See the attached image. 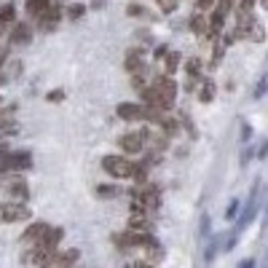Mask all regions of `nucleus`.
Masks as SVG:
<instances>
[{
	"instance_id": "bb28decb",
	"label": "nucleus",
	"mask_w": 268,
	"mask_h": 268,
	"mask_svg": "<svg viewBox=\"0 0 268 268\" xmlns=\"http://www.w3.org/2000/svg\"><path fill=\"white\" fill-rule=\"evenodd\" d=\"M132 177H134V180L142 185V182H145V177H148V164H134V172H132Z\"/></svg>"
},
{
	"instance_id": "9b49d317",
	"label": "nucleus",
	"mask_w": 268,
	"mask_h": 268,
	"mask_svg": "<svg viewBox=\"0 0 268 268\" xmlns=\"http://www.w3.org/2000/svg\"><path fill=\"white\" fill-rule=\"evenodd\" d=\"M118 145L123 148V153H140L142 150V137L140 134H123L118 140Z\"/></svg>"
},
{
	"instance_id": "7ed1b4c3",
	"label": "nucleus",
	"mask_w": 268,
	"mask_h": 268,
	"mask_svg": "<svg viewBox=\"0 0 268 268\" xmlns=\"http://www.w3.org/2000/svg\"><path fill=\"white\" fill-rule=\"evenodd\" d=\"M153 89L161 94V100L166 105H174V94H177V83L172 81V75H161L153 81Z\"/></svg>"
},
{
	"instance_id": "a19ab883",
	"label": "nucleus",
	"mask_w": 268,
	"mask_h": 268,
	"mask_svg": "<svg viewBox=\"0 0 268 268\" xmlns=\"http://www.w3.org/2000/svg\"><path fill=\"white\" fill-rule=\"evenodd\" d=\"M185 129L191 132V137H196V129H193V123H191V118H185Z\"/></svg>"
},
{
	"instance_id": "3c124183",
	"label": "nucleus",
	"mask_w": 268,
	"mask_h": 268,
	"mask_svg": "<svg viewBox=\"0 0 268 268\" xmlns=\"http://www.w3.org/2000/svg\"><path fill=\"white\" fill-rule=\"evenodd\" d=\"M70 268H73V266H70Z\"/></svg>"
},
{
	"instance_id": "6ab92c4d",
	"label": "nucleus",
	"mask_w": 268,
	"mask_h": 268,
	"mask_svg": "<svg viewBox=\"0 0 268 268\" xmlns=\"http://www.w3.org/2000/svg\"><path fill=\"white\" fill-rule=\"evenodd\" d=\"M191 30L199 32V35H204V32L209 30V19H207L204 14H196V16L191 19Z\"/></svg>"
},
{
	"instance_id": "2eb2a0df",
	"label": "nucleus",
	"mask_w": 268,
	"mask_h": 268,
	"mask_svg": "<svg viewBox=\"0 0 268 268\" xmlns=\"http://www.w3.org/2000/svg\"><path fill=\"white\" fill-rule=\"evenodd\" d=\"M16 22V5L14 3H5L3 8H0V30H5L8 24Z\"/></svg>"
},
{
	"instance_id": "1a4fd4ad",
	"label": "nucleus",
	"mask_w": 268,
	"mask_h": 268,
	"mask_svg": "<svg viewBox=\"0 0 268 268\" xmlns=\"http://www.w3.org/2000/svg\"><path fill=\"white\" fill-rule=\"evenodd\" d=\"M30 38H32V27L27 22H14V30H11V43H19V46H24V43H30Z\"/></svg>"
},
{
	"instance_id": "f03ea898",
	"label": "nucleus",
	"mask_w": 268,
	"mask_h": 268,
	"mask_svg": "<svg viewBox=\"0 0 268 268\" xmlns=\"http://www.w3.org/2000/svg\"><path fill=\"white\" fill-rule=\"evenodd\" d=\"M19 220H30V209L22 201H5L0 204V223H19Z\"/></svg>"
},
{
	"instance_id": "c9c22d12",
	"label": "nucleus",
	"mask_w": 268,
	"mask_h": 268,
	"mask_svg": "<svg viewBox=\"0 0 268 268\" xmlns=\"http://www.w3.org/2000/svg\"><path fill=\"white\" fill-rule=\"evenodd\" d=\"M233 5V0H220V8L217 11H223V14H228V8Z\"/></svg>"
},
{
	"instance_id": "4be33fe9",
	"label": "nucleus",
	"mask_w": 268,
	"mask_h": 268,
	"mask_svg": "<svg viewBox=\"0 0 268 268\" xmlns=\"http://www.w3.org/2000/svg\"><path fill=\"white\" fill-rule=\"evenodd\" d=\"M223 24H225V14H223V11H214L212 19H209V30L217 32V30H223Z\"/></svg>"
},
{
	"instance_id": "37998d69",
	"label": "nucleus",
	"mask_w": 268,
	"mask_h": 268,
	"mask_svg": "<svg viewBox=\"0 0 268 268\" xmlns=\"http://www.w3.org/2000/svg\"><path fill=\"white\" fill-rule=\"evenodd\" d=\"M252 3H255V0H241V8L250 11V8H252Z\"/></svg>"
},
{
	"instance_id": "cd10ccee",
	"label": "nucleus",
	"mask_w": 268,
	"mask_h": 268,
	"mask_svg": "<svg viewBox=\"0 0 268 268\" xmlns=\"http://www.w3.org/2000/svg\"><path fill=\"white\" fill-rule=\"evenodd\" d=\"M83 14H86V5H83V3H73V5L67 8V16H70V19H81Z\"/></svg>"
},
{
	"instance_id": "e433bc0d",
	"label": "nucleus",
	"mask_w": 268,
	"mask_h": 268,
	"mask_svg": "<svg viewBox=\"0 0 268 268\" xmlns=\"http://www.w3.org/2000/svg\"><path fill=\"white\" fill-rule=\"evenodd\" d=\"M185 91H196V75H191L185 81Z\"/></svg>"
},
{
	"instance_id": "58836bf2",
	"label": "nucleus",
	"mask_w": 268,
	"mask_h": 268,
	"mask_svg": "<svg viewBox=\"0 0 268 268\" xmlns=\"http://www.w3.org/2000/svg\"><path fill=\"white\" fill-rule=\"evenodd\" d=\"M212 3H214V0H199V8L207 11V8H212Z\"/></svg>"
},
{
	"instance_id": "393cba45",
	"label": "nucleus",
	"mask_w": 268,
	"mask_h": 268,
	"mask_svg": "<svg viewBox=\"0 0 268 268\" xmlns=\"http://www.w3.org/2000/svg\"><path fill=\"white\" fill-rule=\"evenodd\" d=\"M97 196H100V199H115V196H118V188L115 185H100L97 188Z\"/></svg>"
},
{
	"instance_id": "72a5a7b5",
	"label": "nucleus",
	"mask_w": 268,
	"mask_h": 268,
	"mask_svg": "<svg viewBox=\"0 0 268 268\" xmlns=\"http://www.w3.org/2000/svg\"><path fill=\"white\" fill-rule=\"evenodd\" d=\"M209 233V217L204 214V217H201V236H207Z\"/></svg>"
},
{
	"instance_id": "5701e85b",
	"label": "nucleus",
	"mask_w": 268,
	"mask_h": 268,
	"mask_svg": "<svg viewBox=\"0 0 268 268\" xmlns=\"http://www.w3.org/2000/svg\"><path fill=\"white\" fill-rule=\"evenodd\" d=\"M148 260L150 263H161V260H164V250H161L159 244H150L148 247Z\"/></svg>"
},
{
	"instance_id": "8fccbe9b",
	"label": "nucleus",
	"mask_w": 268,
	"mask_h": 268,
	"mask_svg": "<svg viewBox=\"0 0 268 268\" xmlns=\"http://www.w3.org/2000/svg\"><path fill=\"white\" fill-rule=\"evenodd\" d=\"M0 105H3V100H0Z\"/></svg>"
},
{
	"instance_id": "6e6552de",
	"label": "nucleus",
	"mask_w": 268,
	"mask_h": 268,
	"mask_svg": "<svg viewBox=\"0 0 268 268\" xmlns=\"http://www.w3.org/2000/svg\"><path fill=\"white\" fill-rule=\"evenodd\" d=\"M142 105H137V102H121L118 105V115L123 121H142Z\"/></svg>"
},
{
	"instance_id": "a211bd4d",
	"label": "nucleus",
	"mask_w": 268,
	"mask_h": 268,
	"mask_svg": "<svg viewBox=\"0 0 268 268\" xmlns=\"http://www.w3.org/2000/svg\"><path fill=\"white\" fill-rule=\"evenodd\" d=\"M161 132H164V137H174L180 132V121H174V118H161Z\"/></svg>"
},
{
	"instance_id": "f8f14e48",
	"label": "nucleus",
	"mask_w": 268,
	"mask_h": 268,
	"mask_svg": "<svg viewBox=\"0 0 268 268\" xmlns=\"http://www.w3.org/2000/svg\"><path fill=\"white\" fill-rule=\"evenodd\" d=\"M78 258H81L78 250H64V252H59L54 258V268H70V266L78 263Z\"/></svg>"
},
{
	"instance_id": "4c0bfd02",
	"label": "nucleus",
	"mask_w": 268,
	"mask_h": 268,
	"mask_svg": "<svg viewBox=\"0 0 268 268\" xmlns=\"http://www.w3.org/2000/svg\"><path fill=\"white\" fill-rule=\"evenodd\" d=\"M166 56V46H159V49H156V59H164Z\"/></svg>"
},
{
	"instance_id": "473e14b6",
	"label": "nucleus",
	"mask_w": 268,
	"mask_h": 268,
	"mask_svg": "<svg viewBox=\"0 0 268 268\" xmlns=\"http://www.w3.org/2000/svg\"><path fill=\"white\" fill-rule=\"evenodd\" d=\"M46 100H49V102H62L64 100V91L62 89H54V91H49V94H46Z\"/></svg>"
},
{
	"instance_id": "423d86ee",
	"label": "nucleus",
	"mask_w": 268,
	"mask_h": 268,
	"mask_svg": "<svg viewBox=\"0 0 268 268\" xmlns=\"http://www.w3.org/2000/svg\"><path fill=\"white\" fill-rule=\"evenodd\" d=\"M54 258H56V252L51 250V247H38L35 252H32V266L35 268H51L54 266Z\"/></svg>"
},
{
	"instance_id": "ea45409f",
	"label": "nucleus",
	"mask_w": 268,
	"mask_h": 268,
	"mask_svg": "<svg viewBox=\"0 0 268 268\" xmlns=\"http://www.w3.org/2000/svg\"><path fill=\"white\" fill-rule=\"evenodd\" d=\"M239 268H255V260H252V258L241 260V263H239Z\"/></svg>"
},
{
	"instance_id": "09e8293b",
	"label": "nucleus",
	"mask_w": 268,
	"mask_h": 268,
	"mask_svg": "<svg viewBox=\"0 0 268 268\" xmlns=\"http://www.w3.org/2000/svg\"><path fill=\"white\" fill-rule=\"evenodd\" d=\"M260 3H263V8H266V11H268V0H260Z\"/></svg>"
},
{
	"instance_id": "79ce46f5",
	"label": "nucleus",
	"mask_w": 268,
	"mask_h": 268,
	"mask_svg": "<svg viewBox=\"0 0 268 268\" xmlns=\"http://www.w3.org/2000/svg\"><path fill=\"white\" fill-rule=\"evenodd\" d=\"M241 137H244V142L250 140V126H247V123H244V126H241Z\"/></svg>"
},
{
	"instance_id": "4468645a",
	"label": "nucleus",
	"mask_w": 268,
	"mask_h": 268,
	"mask_svg": "<svg viewBox=\"0 0 268 268\" xmlns=\"http://www.w3.org/2000/svg\"><path fill=\"white\" fill-rule=\"evenodd\" d=\"M46 231H49V225H46V223L30 225V228H27V233L22 236V241H27V244H30V241H38V244H41V239L46 236Z\"/></svg>"
},
{
	"instance_id": "49530a36",
	"label": "nucleus",
	"mask_w": 268,
	"mask_h": 268,
	"mask_svg": "<svg viewBox=\"0 0 268 268\" xmlns=\"http://www.w3.org/2000/svg\"><path fill=\"white\" fill-rule=\"evenodd\" d=\"M140 268H156L153 263H140Z\"/></svg>"
},
{
	"instance_id": "412c9836",
	"label": "nucleus",
	"mask_w": 268,
	"mask_h": 268,
	"mask_svg": "<svg viewBox=\"0 0 268 268\" xmlns=\"http://www.w3.org/2000/svg\"><path fill=\"white\" fill-rule=\"evenodd\" d=\"M214 91H217V89H214V83H204V86H201V91H199V100L201 102H212L214 100Z\"/></svg>"
},
{
	"instance_id": "de8ad7c7",
	"label": "nucleus",
	"mask_w": 268,
	"mask_h": 268,
	"mask_svg": "<svg viewBox=\"0 0 268 268\" xmlns=\"http://www.w3.org/2000/svg\"><path fill=\"white\" fill-rule=\"evenodd\" d=\"M263 268H268V252H266V258H263Z\"/></svg>"
},
{
	"instance_id": "c756f323",
	"label": "nucleus",
	"mask_w": 268,
	"mask_h": 268,
	"mask_svg": "<svg viewBox=\"0 0 268 268\" xmlns=\"http://www.w3.org/2000/svg\"><path fill=\"white\" fill-rule=\"evenodd\" d=\"M159 5H161V11H166V14H172V11H177L180 0H159Z\"/></svg>"
},
{
	"instance_id": "c85d7f7f",
	"label": "nucleus",
	"mask_w": 268,
	"mask_h": 268,
	"mask_svg": "<svg viewBox=\"0 0 268 268\" xmlns=\"http://www.w3.org/2000/svg\"><path fill=\"white\" fill-rule=\"evenodd\" d=\"M225 217L228 220H236L239 217V199H231V204H228V209H225Z\"/></svg>"
},
{
	"instance_id": "20e7f679",
	"label": "nucleus",
	"mask_w": 268,
	"mask_h": 268,
	"mask_svg": "<svg viewBox=\"0 0 268 268\" xmlns=\"http://www.w3.org/2000/svg\"><path fill=\"white\" fill-rule=\"evenodd\" d=\"M137 199H140V207L142 209H159L161 207V191H159V188H153V185L140 188Z\"/></svg>"
},
{
	"instance_id": "c03bdc74",
	"label": "nucleus",
	"mask_w": 268,
	"mask_h": 268,
	"mask_svg": "<svg viewBox=\"0 0 268 268\" xmlns=\"http://www.w3.org/2000/svg\"><path fill=\"white\" fill-rule=\"evenodd\" d=\"M105 5V0H91V8H102Z\"/></svg>"
},
{
	"instance_id": "f257e3e1",
	"label": "nucleus",
	"mask_w": 268,
	"mask_h": 268,
	"mask_svg": "<svg viewBox=\"0 0 268 268\" xmlns=\"http://www.w3.org/2000/svg\"><path fill=\"white\" fill-rule=\"evenodd\" d=\"M102 169L107 174H113V177H132L134 164L129 159H123V156H105V159H102Z\"/></svg>"
},
{
	"instance_id": "0eeeda50",
	"label": "nucleus",
	"mask_w": 268,
	"mask_h": 268,
	"mask_svg": "<svg viewBox=\"0 0 268 268\" xmlns=\"http://www.w3.org/2000/svg\"><path fill=\"white\" fill-rule=\"evenodd\" d=\"M236 35H247V38H250V41H255V43H263V41H266V30H263V24L255 22V19H250V24H247V27L236 30Z\"/></svg>"
},
{
	"instance_id": "ddd939ff",
	"label": "nucleus",
	"mask_w": 268,
	"mask_h": 268,
	"mask_svg": "<svg viewBox=\"0 0 268 268\" xmlns=\"http://www.w3.org/2000/svg\"><path fill=\"white\" fill-rule=\"evenodd\" d=\"M258 214V191H252L250 196V201H247V209H244V214L239 217V228H244V225H250V220Z\"/></svg>"
},
{
	"instance_id": "a878e982",
	"label": "nucleus",
	"mask_w": 268,
	"mask_h": 268,
	"mask_svg": "<svg viewBox=\"0 0 268 268\" xmlns=\"http://www.w3.org/2000/svg\"><path fill=\"white\" fill-rule=\"evenodd\" d=\"M126 16H132V19L148 16V8H145V5H140V3H132V5L126 8Z\"/></svg>"
},
{
	"instance_id": "aec40b11",
	"label": "nucleus",
	"mask_w": 268,
	"mask_h": 268,
	"mask_svg": "<svg viewBox=\"0 0 268 268\" xmlns=\"http://www.w3.org/2000/svg\"><path fill=\"white\" fill-rule=\"evenodd\" d=\"M164 64H166V75H172L174 70L180 67V54H174V51H166V59H164Z\"/></svg>"
},
{
	"instance_id": "7c9ffc66",
	"label": "nucleus",
	"mask_w": 268,
	"mask_h": 268,
	"mask_svg": "<svg viewBox=\"0 0 268 268\" xmlns=\"http://www.w3.org/2000/svg\"><path fill=\"white\" fill-rule=\"evenodd\" d=\"M214 255H217V239H212V241H209V247H207V252H204L207 263H209V260H214Z\"/></svg>"
},
{
	"instance_id": "f704fd0d",
	"label": "nucleus",
	"mask_w": 268,
	"mask_h": 268,
	"mask_svg": "<svg viewBox=\"0 0 268 268\" xmlns=\"http://www.w3.org/2000/svg\"><path fill=\"white\" fill-rule=\"evenodd\" d=\"M5 59H8V46H0V67H3Z\"/></svg>"
},
{
	"instance_id": "9d476101",
	"label": "nucleus",
	"mask_w": 268,
	"mask_h": 268,
	"mask_svg": "<svg viewBox=\"0 0 268 268\" xmlns=\"http://www.w3.org/2000/svg\"><path fill=\"white\" fill-rule=\"evenodd\" d=\"M123 67H126L132 75H140V73H145V59H142L140 51H129V56H126V62H123Z\"/></svg>"
},
{
	"instance_id": "f3484780",
	"label": "nucleus",
	"mask_w": 268,
	"mask_h": 268,
	"mask_svg": "<svg viewBox=\"0 0 268 268\" xmlns=\"http://www.w3.org/2000/svg\"><path fill=\"white\" fill-rule=\"evenodd\" d=\"M49 5H51V0H27V5H24V8H27V14H30V16H35V19H38L46 8H49Z\"/></svg>"
},
{
	"instance_id": "39448f33",
	"label": "nucleus",
	"mask_w": 268,
	"mask_h": 268,
	"mask_svg": "<svg viewBox=\"0 0 268 268\" xmlns=\"http://www.w3.org/2000/svg\"><path fill=\"white\" fill-rule=\"evenodd\" d=\"M5 191H8L11 196V201H27L30 199V191H27V182L24 180H19V177H11V180H5Z\"/></svg>"
},
{
	"instance_id": "a18cd8bd",
	"label": "nucleus",
	"mask_w": 268,
	"mask_h": 268,
	"mask_svg": "<svg viewBox=\"0 0 268 268\" xmlns=\"http://www.w3.org/2000/svg\"><path fill=\"white\" fill-rule=\"evenodd\" d=\"M266 156H268V140H266V145L260 148V159H266Z\"/></svg>"
},
{
	"instance_id": "2f4dec72",
	"label": "nucleus",
	"mask_w": 268,
	"mask_h": 268,
	"mask_svg": "<svg viewBox=\"0 0 268 268\" xmlns=\"http://www.w3.org/2000/svg\"><path fill=\"white\" fill-rule=\"evenodd\" d=\"M185 70H188V75H196V73L201 70V62H199V59H188V62H185Z\"/></svg>"
},
{
	"instance_id": "b1692460",
	"label": "nucleus",
	"mask_w": 268,
	"mask_h": 268,
	"mask_svg": "<svg viewBox=\"0 0 268 268\" xmlns=\"http://www.w3.org/2000/svg\"><path fill=\"white\" fill-rule=\"evenodd\" d=\"M16 102L14 105H8V107H0V123H11V118L16 115Z\"/></svg>"
},
{
	"instance_id": "dca6fc26",
	"label": "nucleus",
	"mask_w": 268,
	"mask_h": 268,
	"mask_svg": "<svg viewBox=\"0 0 268 268\" xmlns=\"http://www.w3.org/2000/svg\"><path fill=\"white\" fill-rule=\"evenodd\" d=\"M62 239H64V231H62V228H49V231H46V236L41 239V247H51V250H54V247L59 244Z\"/></svg>"
}]
</instances>
